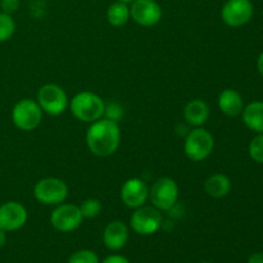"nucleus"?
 Returning <instances> with one entry per match:
<instances>
[{"mask_svg": "<svg viewBox=\"0 0 263 263\" xmlns=\"http://www.w3.org/2000/svg\"><path fill=\"white\" fill-rule=\"evenodd\" d=\"M121 143L118 122L102 117L90 123L86 131V145L97 157H109L116 153Z\"/></svg>", "mask_w": 263, "mask_h": 263, "instance_id": "nucleus-1", "label": "nucleus"}, {"mask_svg": "<svg viewBox=\"0 0 263 263\" xmlns=\"http://www.w3.org/2000/svg\"><path fill=\"white\" fill-rule=\"evenodd\" d=\"M69 109L74 118L81 122L91 123L104 117L105 103L95 92L81 91L71 99Z\"/></svg>", "mask_w": 263, "mask_h": 263, "instance_id": "nucleus-2", "label": "nucleus"}, {"mask_svg": "<svg viewBox=\"0 0 263 263\" xmlns=\"http://www.w3.org/2000/svg\"><path fill=\"white\" fill-rule=\"evenodd\" d=\"M213 148H215L213 135L203 127L193 128L185 138V154L193 162L204 161L211 156Z\"/></svg>", "mask_w": 263, "mask_h": 263, "instance_id": "nucleus-3", "label": "nucleus"}, {"mask_svg": "<svg viewBox=\"0 0 263 263\" xmlns=\"http://www.w3.org/2000/svg\"><path fill=\"white\" fill-rule=\"evenodd\" d=\"M68 186L57 177H45L36 182L33 197L44 205H59L68 198Z\"/></svg>", "mask_w": 263, "mask_h": 263, "instance_id": "nucleus-4", "label": "nucleus"}, {"mask_svg": "<svg viewBox=\"0 0 263 263\" xmlns=\"http://www.w3.org/2000/svg\"><path fill=\"white\" fill-rule=\"evenodd\" d=\"M43 118V110L36 100L21 99L12 109V121L21 131H33L39 127Z\"/></svg>", "mask_w": 263, "mask_h": 263, "instance_id": "nucleus-5", "label": "nucleus"}, {"mask_svg": "<svg viewBox=\"0 0 263 263\" xmlns=\"http://www.w3.org/2000/svg\"><path fill=\"white\" fill-rule=\"evenodd\" d=\"M36 102L41 110L49 116H59L68 108L69 100L63 87L55 84H46L37 91Z\"/></svg>", "mask_w": 263, "mask_h": 263, "instance_id": "nucleus-6", "label": "nucleus"}, {"mask_svg": "<svg viewBox=\"0 0 263 263\" xmlns=\"http://www.w3.org/2000/svg\"><path fill=\"white\" fill-rule=\"evenodd\" d=\"M130 223L131 229L139 235H152L157 233L163 223L162 211L153 205H141L134 211Z\"/></svg>", "mask_w": 263, "mask_h": 263, "instance_id": "nucleus-7", "label": "nucleus"}, {"mask_svg": "<svg viewBox=\"0 0 263 263\" xmlns=\"http://www.w3.org/2000/svg\"><path fill=\"white\" fill-rule=\"evenodd\" d=\"M179 186L176 181L170 177H161L149 189V198L152 205L159 211H170L177 202Z\"/></svg>", "mask_w": 263, "mask_h": 263, "instance_id": "nucleus-8", "label": "nucleus"}, {"mask_svg": "<svg viewBox=\"0 0 263 263\" xmlns=\"http://www.w3.org/2000/svg\"><path fill=\"white\" fill-rule=\"evenodd\" d=\"M81 211L76 204H69V203H62L55 205V210L50 215V222L55 230L61 233H69V231L76 230L82 223Z\"/></svg>", "mask_w": 263, "mask_h": 263, "instance_id": "nucleus-9", "label": "nucleus"}, {"mask_svg": "<svg viewBox=\"0 0 263 263\" xmlns=\"http://www.w3.org/2000/svg\"><path fill=\"white\" fill-rule=\"evenodd\" d=\"M253 13L251 0H228L221 9V18L230 27H240L252 20Z\"/></svg>", "mask_w": 263, "mask_h": 263, "instance_id": "nucleus-10", "label": "nucleus"}, {"mask_svg": "<svg viewBox=\"0 0 263 263\" xmlns=\"http://www.w3.org/2000/svg\"><path fill=\"white\" fill-rule=\"evenodd\" d=\"M131 20L143 27H152L162 18V8L156 0H135L130 7Z\"/></svg>", "mask_w": 263, "mask_h": 263, "instance_id": "nucleus-11", "label": "nucleus"}, {"mask_svg": "<svg viewBox=\"0 0 263 263\" xmlns=\"http://www.w3.org/2000/svg\"><path fill=\"white\" fill-rule=\"evenodd\" d=\"M149 198V187L139 177H131L123 182L121 187V200L127 208L141 207Z\"/></svg>", "mask_w": 263, "mask_h": 263, "instance_id": "nucleus-12", "label": "nucleus"}, {"mask_svg": "<svg viewBox=\"0 0 263 263\" xmlns=\"http://www.w3.org/2000/svg\"><path fill=\"white\" fill-rule=\"evenodd\" d=\"M27 218V210L21 203L7 202L0 205V229L7 233L23 228Z\"/></svg>", "mask_w": 263, "mask_h": 263, "instance_id": "nucleus-13", "label": "nucleus"}, {"mask_svg": "<svg viewBox=\"0 0 263 263\" xmlns=\"http://www.w3.org/2000/svg\"><path fill=\"white\" fill-rule=\"evenodd\" d=\"M128 235L130 231L123 221H112L105 226L103 233V243L110 251H120L127 243Z\"/></svg>", "mask_w": 263, "mask_h": 263, "instance_id": "nucleus-14", "label": "nucleus"}, {"mask_svg": "<svg viewBox=\"0 0 263 263\" xmlns=\"http://www.w3.org/2000/svg\"><path fill=\"white\" fill-rule=\"evenodd\" d=\"M184 118L193 127H202L210 118V107L202 99H193L184 108Z\"/></svg>", "mask_w": 263, "mask_h": 263, "instance_id": "nucleus-15", "label": "nucleus"}, {"mask_svg": "<svg viewBox=\"0 0 263 263\" xmlns=\"http://www.w3.org/2000/svg\"><path fill=\"white\" fill-rule=\"evenodd\" d=\"M218 108L221 112L230 117L241 115L244 109L243 97L236 90L226 89L218 95Z\"/></svg>", "mask_w": 263, "mask_h": 263, "instance_id": "nucleus-16", "label": "nucleus"}, {"mask_svg": "<svg viewBox=\"0 0 263 263\" xmlns=\"http://www.w3.org/2000/svg\"><path fill=\"white\" fill-rule=\"evenodd\" d=\"M243 122L249 130L257 134H263V102L256 100L246 105L241 112Z\"/></svg>", "mask_w": 263, "mask_h": 263, "instance_id": "nucleus-17", "label": "nucleus"}, {"mask_svg": "<svg viewBox=\"0 0 263 263\" xmlns=\"http://www.w3.org/2000/svg\"><path fill=\"white\" fill-rule=\"evenodd\" d=\"M204 190L210 197L220 199L226 197L231 190V181L226 175L213 174L205 180Z\"/></svg>", "mask_w": 263, "mask_h": 263, "instance_id": "nucleus-18", "label": "nucleus"}, {"mask_svg": "<svg viewBox=\"0 0 263 263\" xmlns=\"http://www.w3.org/2000/svg\"><path fill=\"white\" fill-rule=\"evenodd\" d=\"M130 7L126 3L116 2L107 9V21L115 27H122L130 21Z\"/></svg>", "mask_w": 263, "mask_h": 263, "instance_id": "nucleus-19", "label": "nucleus"}, {"mask_svg": "<svg viewBox=\"0 0 263 263\" xmlns=\"http://www.w3.org/2000/svg\"><path fill=\"white\" fill-rule=\"evenodd\" d=\"M15 32V22L12 15L0 13V43L8 41Z\"/></svg>", "mask_w": 263, "mask_h": 263, "instance_id": "nucleus-20", "label": "nucleus"}, {"mask_svg": "<svg viewBox=\"0 0 263 263\" xmlns=\"http://www.w3.org/2000/svg\"><path fill=\"white\" fill-rule=\"evenodd\" d=\"M80 211H81V215L84 218H94L102 211V203L100 200L94 199V198H90V199L84 200L81 203V205H79Z\"/></svg>", "mask_w": 263, "mask_h": 263, "instance_id": "nucleus-21", "label": "nucleus"}, {"mask_svg": "<svg viewBox=\"0 0 263 263\" xmlns=\"http://www.w3.org/2000/svg\"><path fill=\"white\" fill-rule=\"evenodd\" d=\"M249 156L257 163L263 164V134H258L249 143Z\"/></svg>", "mask_w": 263, "mask_h": 263, "instance_id": "nucleus-22", "label": "nucleus"}, {"mask_svg": "<svg viewBox=\"0 0 263 263\" xmlns=\"http://www.w3.org/2000/svg\"><path fill=\"white\" fill-rule=\"evenodd\" d=\"M68 263H99L97 253L89 249H81L77 251L69 257Z\"/></svg>", "mask_w": 263, "mask_h": 263, "instance_id": "nucleus-23", "label": "nucleus"}, {"mask_svg": "<svg viewBox=\"0 0 263 263\" xmlns=\"http://www.w3.org/2000/svg\"><path fill=\"white\" fill-rule=\"evenodd\" d=\"M122 108L118 103H109V104H105L104 109V117L108 120L116 121V122H120V120L122 118Z\"/></svg>", "mask_w": 263, "mask_h": 263, "instance_id": "nucleus-24", "label": "nucleus"}, {"mask_svg": "<svg viewBox=\"0 0 263 263\" xmlns=\"http://www.w3.org/2000/svg\"><path fill=\"white\" fill-rule=\"evenodd\" d=\"M21 2L20 0H0V9L5 14L12 15L13 13H15L20 8Z\"/></svg>", "mask_w": 263, "mask_h": 263, "instance_id": "nucleus-25", "label": "nucleus"}, {"mask_svg": "<svg viewBox=\"0 0 263 263\" xmlns=\"http://www.w3.org/2000/svg\"><path fill=\"white\" fill-rule=\"evenodd\" d=\"M102 263H130L125 256H120V254H112L108 256Z\"/></svg>", "mask_w": 263, "mask_h": 263, "instance_id": "nucleus-26", "label": "nucleus"}, {"mask_svg": "<svg viewBox=\"0 0 263 263\" xmlns=\"http://www.w3.org/2000/svg\"><path fill=\"white\" fill-rule=\"evenodd\" d=\"M248 263H263V253H253L248 258Z\"/></svg>", "mask_w": 263, "mask_h": 263, "instance_id": "nucleus-27", "label": "nucleus"}, {"mask_svg": "<svg viewBox=\"0 0 263 263\" xmlns=\"http://www.w3.org/2000/svg\"><path fill=\"white\" fill-rule=\"evenodd\" d=\"M257 68H258L259 74L263 77V51L261 53V55L258 57V61H257Z\"/></svg>", "mask_w": 263, "mask_h": 263, "instance_id": "nucleus-28", "label": "nucleus"}, {"mask_svg": "<svg viewBox=\"0 0 263 263\" xmlns=\"http://www.w3.org/2000/svg\"><path fill=\"white\" fill-rule=\"evenodd\" d=\"M5 243H7V231L0 229V248H2Z\"/></svg>", "mask_w": 263, "mask_h": 263, "instance_id": "nucleus-29", "label": "nucleus"}, {"mask_svg": "<svg viewBox=\"0 0 263 263\" xmlns=\"http://www.w3.org/2000/svg\"><path fill=\"white\" fill-rule=\"evenodd\" d=\"M118 2H122V3H126V4H128V3H133L135 2V0H118Z\"/></svg>", "mask_w": 263, "mask_h": 263, "instance_id": "nucleus-30", "label": "nucleus"}, {"mask_svg": "<svg viewBox=\"0 0 263 263\" xmlns=\"http://www.w3.org/2000/svg\"><path fill=\"white\" fill-rule=\"evenodd\" d=\"M199 263H212V262H199Z\"/></svg>", "mask_w": 263, "mask_h": 263, "instance_id": "nucleus-31", "label": "nucleus"}]
</instances>
